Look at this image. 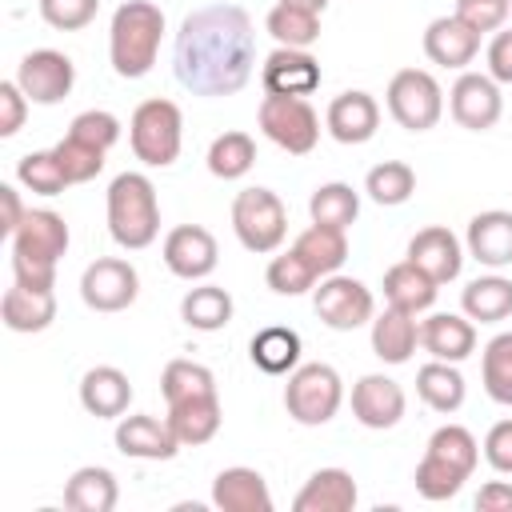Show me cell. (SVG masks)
Segmentation results:
<instances>
[{
	"label": "cell",
	"instance_id": "6da1fadb",
	"mask_svg": "<svg viewBox=\"0 0 512 512\" xmlns=\"http://www.w3.org/2000/svg\"><path fill=\"white\" fill-rule=\"evenodd\" d=\"M256 64V32L244 8L204 4L180 20L172 68L192 96H236Z\"/></svg>",
	"mask_w": 512,
	"mask_h": 512
},
{
	"label": "cell",
	"instance_id": "7a4b0ae2",
	"mask_svg": "<svg viewBox=\"0 0 512 512\" xmlns=\"http://www.w3.org/2000/svg\"><path fill=\"white\" fill-rule=\"evenodd\" d=\"M160 36H164V12L152 0H124L112 12V28H108V56L116 76L124 80L148 76L160 52Z\"/></svg>",
	"mask_w": 512,
	"mask_h": 512
},
{
	"label": "cell",
	"instance_id": "3957f363",
	"mask_svg": "<svg viewBox=\"0 0 512 512\" xmlns=\"http://www.w3.org/2000/svg\"><path fill=\"white\" fill-rule=\"evenodd\" d=\"M108 232L128 252H140L160 236V200L144 172H120L108 184Z\"/></svg>",
	"mask_w": 512,
	"mask_h": 512
},
{
	"label": "cell",
	"instance_id": "277c9868",
	"mask_svg": "<svg viewBox=\"0 0 512 512\" xmlns=\"http://www.w3.org/2000/svg\"><path fill=\"white\" fill-rule=\"evenodd\" d=\"M128 140L136 160H144L148 168H168L180 156L184 144V116L172 100L152 96L144 104H136L132 120H128Z\"/></svg>",
	"mask_w": 512,
	"mask_h": 512
},
{
	"label": "cell",
	"instance_id": "5b68a950",
	"mask_svg": "<svg viewBox=\"0 0 512 512\" xmlns=\"http://www.w3.org/2000/svg\"><path fill=\"white\" fill-rule=\"evenodd\" d=\"M344 404V380L332 364H296L284 384V408L296 424L320 428Z\"/></svg>",
	"mask_w": 512,
	"mask_h": 512
},
{
	"label": "cell",
	"instance_id": "8992f818",
	"mask_svg": "<svg viewBox=\"0 0 512 512\" xmlns=\"http://www.w3.org/2000/svg\"><path fill=\"white\" fill-rule=\"evenodd\" d=\"M232 232L256 256L276 252L284 244V236H288V208H284V200L272 188H244V192H236V200H232Z\"/></svg>",
	"mask_w": 512,
	"mask_h": 512
},
{
	"label": "cell",
	"instance_id": "52a82bcc",
	"mask_svg": "<svg viewBox=\"0 0 512 512\" xmlns=\"http://www.w3.org/2000/svg\"><path fill=\"white\" fill-rule=\"evenodd\" d=\"M388 112L392 120L404 128V132H428L440 124L444 116V92L436 84L432 72L424 68H400L392 80H388Z\"/></svg>",
	"mask_w": 512,
	"mask_h": 512
},
{
	"label": "cell",
	"instance_id": "ba28073f",
	"mask_svg": "<svg viewBox=\"0 0 512 512\" xmlns=\"http://www.w3.org/2000/svg\"><path fill=\"white\" fill-rule=\"evenodd\" d=\"M256 120H260V132L276 148H284L288 156H308L316 148V140H320V116L304 96H272V92H264Z\"/></svg>",
	"mask_w": 512,
	"mask_h": 512
},
{
	"label": "cell",
	"instance_id": "9c48e42d",
	"mask_svg": "<svg viewBox=\"0 0 512 512\" xmlns=\"http://www.w3.org/2000/svg\"><path fill=\"white\" fill-rule=\"evenodd\" d=\"M312 308L316 316L332 328V332H352V328H364L372 324L376 316V300H372V288L356 276H320V288H312Z\"/></svg>",
	"mask_w": 512,
	"mask_h": 512
},
{
	"label": "cell",
	"instance_id": "30bf717a",
	"mask_svg": "<svg viewBox=\"0 0 512 512\" xmlns=\"http://www.w3.org/2000/svg\"><path fill=\"white\" fill-rule=\"evenodd\" d=\"M136 296H140V276L120 256H100L80 276V300L92 312H124L136 304Z\"/></svg>",
	"mask_w": 512,
	"mask_h": 512
},
{
	"label": "cell",
	"instance_id": "8fae6325",
	"mask_svg": "<svg viewBox=\"0 0 512 512\" xmlns=\"http://www.w3.org/2000/svg\"><path fill=\"white\" fill-rule=\"evenodd\" d=\"M16 84L32 104H60L76 84V64L56 48H36L16 64Z\"/></svg>",
	"mask_w": 512,
	"mask_h": 512
},
{
	"label": "cell",
	"instance_id": "7c38bea8",
	"mask_svg": "<svg viewBox=\"0 0 512 512\" xmlns=\"http://www.w3.org/2000/svg\"><path fill=\"white\" fill-rule=\"evenodd\" d=\"M448 112L460 128L468 132H488L496 128L500 112H504V96H500V84L484 72H460L452 92H448Z\"/></svg>",
	"mask_w": 512,
	"mask_h": 512
},
{
	"label": "cell",
	"instance_id": "4fadbf2b",
	"mask_svg": "<svg viewBox=\"0 0 512 512\" xmlns=\"http://www.w3.org/2000/svg\"><path fill=\"white\" fill-rule=\"evenodd\" d=\"M164 264L180 280H204V276H212L216 264H220L216 236L208 228H200V224H176L164 236Z\"/></svg>",
	"mask_w": 512,
	"mask_h": 512
},
{
	"label": "cell",
	"instance_id": "5bb4252c",
	"mask_svg": "<svg viewBox=\"0 0 512 512\" xmlns=\"http://www.w3.org/2000/svg\"><path fill=\"white\" fill-rule=\"evenodd\" d=\"M404 404V388L384 372H368L352 384V416L372 432L396 428L404 420Z\"/></svg>",
	"mask_w": 512,
	"mask_h": 512
},
{
	"label": "cell",
	"instance_id": "9a60e30c",
	"mask_svg": "<svg viewBox=\"0 0 512 512\" xmlns=\"http://www.w3.org/2000/svg\"><path fill=\"white\" fill-rule=\"evenodd\" d=\"M260 84L272 96H312L320 88V60L308 48H276L260 68Z\"/></svg>",
	"mask_w": 512,
	"mask_h": 512
},
{
	"label": "cell",
	"instance_id": "2e32d148",
	"mask_svg": "<svg viewBox=\"0 0 512 512\" xmlns=\"http://www.w3.org/2000/svg\"><path fill=\"white\" fill-rule=\"evenodd\" d=\"M324 128L332 140L340 144H368L380 128V104L372 92L364 88H348L340 96H332L328 112H324Z\"/></svg>",
	"mask_w": 512,
	"mask_h": 512
},
{
	"label": "cell",
	"instance_id": "e0dca14e",
	"mask_svg": "<svg viewBox=\"0 0 512 512\" xmlns=\"http://www.w3.org/2000/svg\"><path fill=\"white\" fill-rule=\"evenodd\" d=\"M12 240V256H32V260H52L60 264V256L68 252V224L60 212L52 208H28L20 228L8 236Z\"/></svg>",
	"mask_w": 512,
	"mask_h": 512
},
{
	"label": "cell",
	"instance_id": "ac0fdd59",
	"mask_svg": "<svg viewBox=\"0 0 512 512\" xmlns=\"http://www.w3.org/2000/svg\"><path fill=\"white\" fill-rule=\"evenodd\" d=\"M408 260H412L424 276H432L436 284H448V280H456L460 268H464V244L456 240L452 228L428 224V228H420V232L408 240Z\"/></svg>",
	"mask_w": 512,
	"mask_h": 512
},
{
	"label": "cell",
	"instance_id": "d6986e66",
	"mask_svg": "<svg viewBox=\"0 0 512 512\" xmlns=\"http://www.w3.org/2000/svg\"><path fill=\"white\" fill-rule=\"evenodd\" d=\"M480 52V32L468 28L456 12L452 16H436L428 28H424V56L440 68H468Z\"/></svg>",
	"mask_w": 512,
	"mask_h": 512
},
{
	"label": "cell",
	"instance_id": "ffe728a7",
	"mask_svg": "<svg viewBox=\"0 0 512 512\" xmlns=\"http://www.w3.org/2000/svg\"><path fill=\"white\" fill-rule=\"evenodd\" d=\"M464 248L484 268H508L512 264V212H504V208L476 212L468 220Z\"/></svg>",
	"mask_w": 512,
	"mask_h": 512
},
{
	"label": "cell",
	"instance_id": "44dd1931",
	"mask_svg": "<svg viewBox=\"0 0 512 512\" xmlns=\"http://www.w3.org/2000/svg\"><path fill=\"white\" fill-rule=\"evenodd\" d=\"M116 448L132 460H172L180 452V440L168 420L156 416H120L116 424Z\"/></svg>",
	"mask_w": 512,
	"mask_h": 512
},
{
	"label": "cell",
	"instance_id": "7402d4cb",
	"mask_svg": "<svg viewBox=\"0 0 512 512\" xmlns=\"http://www.w3.org/2000/svg\"><path fill=\"white\" fill-rule=\"evenodd\" d=\"M420 348L432 360L460 364L476 352V324L456 312H432L428 320H420Z\"/></svg>",
	"mask_w": 512,
	"mask_h": 512
},
{
	"label": "cell",
	"instance_id": "603a6c76",
	"mask_svg": "<svg viewBox=\"0 0 512 512\" xmlns=\"http://www.w3.org/2000/svg\"><path fill=\"white\" fill-rule=\"evenodd\" d=\"M80 404L96 420H120L128 412V404H132V384H128V376L120 368L96 364L80 380Z\"/></svg>",
	"mask_w": 512,
	"mask_h": 512
},
{
	"label": "cell",
	"instance_id": "cb8c5ba5",
	"mask_svg": "<svg viewBox=\"0 0 512 512\" xmlns=\"http://www.w3.org/2000/svg\"><path fill=\"white\" fill-rule=\"evenodd\" d=\"M360 500L352 472L344 468H320L304 480V488L292 500V512H352Z\"/></svg>",
	"mask_w": 512,
	"mask_h": 512
},
{
	"label": "cell",
	"instance_id": "d4e9b609",
	"mask_svg": "<svg viewBox=\"0 0 512 512\" xmlns=\"http://www.w3.org/2000/svg\"><path fill=\"white\" fill-rule=\"evenodd\" d=\"M212 504L220 512H272V492L256 468H224L212 480Z\"/></svg>",
	"mask_w": 512,
	"mask_h": 512
},
{
	"label": "cell",
	"instance_id": "484cf974",
	"mask_svg": "<svg viewBox=\"0 0 512 512\" xmlns=\"http://www.w3.org/2000/svg\"><path fill=\"white\" fill-rule=\"evenodd\" d=\"M0 320L12 332H44L56 320V292L52 288H28L12 284L0 300Z\"/></svg>",
	"mask_w": 512,
	"mask_h": 512
},
{
	"label": "cell",
	"instance_id": "4316f807",
	"mask_svg": "<svg viewBox=\"0 0 512 512\" xmlns=\"http://www.w3.org/2000/svg\"><path fill=\"white\" fill-rule=\"evenodd\" d=\"M416 344H420V324H416L412 312H400V308L388 304L380 316H372V352H376V360L408 364Z\"/></svg>",
	"mask_w": 512,
	"mask_h": 512
},
{
	"label": "cell",
	"instance_id": "83f0119b",
	"mask_svg": "<svg viewBox=\"0 0 512 512\" xmlns=\"http://www.w3.org/2000/svg\"><path fill=\"white\" fill-rule=\"evenodd\" d=\"M180 440V448H200L208 444L220 424H224V408H220V396H196V400H180V404H168V416H164Z\"/></svg>",
	"mask_w": 512,
	"mask_h": 512
},
{
	"label": "cell",
	"instance_id": "f1b7e54d",
	"mask_svg": "<svg viewBox=\"0 0 512 512\" xmlns=\"http://www.w3.org/2000/svg\"><path fill=\"white\" fill-rule=\"evenodd\" d=\"M384 300L392 304V308H400V312H412V316H420V312H428L432 304H436V292H440V284L432 280V276H424L412 260H400V264H392L388 272H384Z\"/></svg>",
	"mask_w": 512,
	"mask_h": 512
},
{
	"label": "cell",
	"instance_id": "f546056e",
	"mask_svg": "<svg viewBox=\"0 0 512 512\" xmlns=\"http://www.w3.org/2000/svg\"><path fill=\"white\" fill-rule=\"evenodd\" d=\"M120 500V484L108 468L100 464H88V468H76L64 484V504L72 512H112Z\"/></svg>",
	"mask_w": 512,
	"mask_h": 512
},
{
	"label": "cell",
	"instance_id": "4dcf8cb0",
	"mask_svg": "<svg viewBox=\"0 0 512 512\" xmlns=\"http://www.w3.org/2000/svg\"><path fill=\"white\" fill-rule=\"evenodd\" d=\"M460 308L472 324H500L512 316V280L508 276H476L460 292Z\"/></svg>",
	"mask_w": 512,
	"mask_h": 512
},
{
	"label": "cell",
	"instance_id": "1f68e13d",
	"mask_svg": "<svg viewBox=\"0 0 512 512\" xmlns=\"http://www.w3.org/2000/svg\"><path fill=\"white\" fill-rule=\"evenodd\" d=\"M248 356H252V364H256L260 372H268V376H288V372L300 364V336H296L292 328H284V324H268V328H260V332L252 336Z\"/></svg>",
	"mask_w": 512,
	"mask_h": 512
},
{
	"label": "cell",
	"instance_id": "d6a6232c",
	"mask_svg": "<svg viewBox=\"0 0 512 512\" xmlns=\"http://www.w3.org/2000/svg\"><path fill=\"white\" fill-rule=\"evenodd\" d=\"M292 248L308 260V268H312L316 276H332V272H340L344 260H348V236H344V228H328V224H308V228L296 236Z\"/></svg>",
	"mask_w": 512,
	"mask_h": 512
},
{
	"label": "cell",
	"instance_id": "836d02e7",
	"mask_svg": "<svg viewBox=\"0 0 512 512\" xmlns=\"http://www.w3.org/2000/svg\"><path fill=\"white\" fill-rule=\"evenodd\" d=\"M180 320L188 328H196V332H220L232 320V296H228V288H220V284L188 288L184 300H180Z\"/></svg>",
	"mask_w": 512,
	"mask_h": 512
},
{
	"label": "cell",
	"instance_id": "e575fe53",
	"mask_svg": "<svg viewBox=\"0 0 512 512\" xmlns=\"http://www.w3.org/2000/svg\"><path fill=\"white\" fill-rule=\"evenodd\" d=\"M416 392L432 412H456L464 404V376L448 360H428L416 372Z\"/></svg>",
	"mask_w": 512,
	"mask_h": 512
},
{
	"label": "cell",
	"instance_id": "d590c367",
	"mask_svg": "<svg viewBox=\"0 0 512 512\" xmlns=\"http://www.w3.org/2000/svg\"><path fill=\"white\" fill-rule=\"evenodd\" d=\"M256 164V140L248 132H220L208 144V172L216 180H240Z\"/></svg>",
	"mask_w": 512,
	"mask_h": 512
},
{
	"label": "cell",
	"instance_id": "8d00e7d4",
	"mask_svg": "<svg viewBox=\"0 0 512 512\" xmlns=\"http://www.w3.org/2000/svg\"><path fill=\"white\" fill-rule=\"evenodd\" d=\"M308 216H312V224H328V228H344L348 232V224L360 216V196L344 180L320 184L312 192V200H308Z\"/></svg>",
	"mask_w": 512,
	"mask_h": 512
},
{
	"label": "cell",
	"instance_id": "74e56055",
	"mask_svg": "<svg viewBox=\"0 0 512 512\" xmlns=\"http://www.w3.org/2000/svg\"><path fill=\"white\" fill-rule=\"evenodd\" d=\"M480 380H484V392L512 408V332H500L484 344V356H480Z\"/></svg>",
	"mask_w": 512,
	"mask_h": 512
},
{
	"label": "cell",
	"instance_id": "f35d334b",
	"mask_svg": "<svg viewBox=\"0 0 512 512\" xmlns=\"http://www.w3.org/2000/svg\"><path fill=\"white\" fill-rule=\"evenodd\" d=\"M364 192H368L376 204L396 208V204H404V200L416 192V172H412L404 160H380L376 168H368Z\"/></svg>",
	"mask_w": 512,
	"mask_h": 512
},
{
	"label": "cell",
	"instance_id": "ab89813d",
	"mask_svg": "<svg viewBox=\"0 0 512 512\" xmlns=\"http://www.w3.org/2000/svg\"><path fill=\"white\" fill-rule=\"evenodd\" d=\"M160 392H164L168 404L196 400V396H216V376H212V368H204L196 360H172L160 376Z\"/></svg>",
	"mask_w": 512,
	"mask_h": 512
},
{
	"label": "cell",
	"instance_id": "60d3db41",
	"mask_svg": "<svg viewBox=\"0 0 512 512\" xmlns=\"http://www.w3.org/2000/svg\"><path fill=\"white\" fill-rule=\"evenodd\" d=\"M428 456H436V460L460 468L464 476H472L476 464H480V444H476V436L464 424H440L428 436Z\"/></svg>",
	"mask_w": 512,
	"mask_h": 512
},
{
	"label": "cell",
	"instance_id": "b9f144b4",
	"mask_svg": "<svg viewBox=\"0 0 512 512\" xmlns=\"http://www.w3.org/2000/svg\"><path fill=\"white\" fill-rule=\"evenodd\" d=\"M264 28L272 32L276 44L284 48H308L320 40V16L316 12H304V8H292V4H276L264 20Z\"/></svg>",
	"mask_w": 512,
	"mask_h": 512
},
{
	"label": "cell",
	"instance_id": "7bdbcfd3",
	"mask_svg": "<svg viewBox=\"0 0 512 512\" xmlns=\"http://www.w3.org/2000/svg\"><path fill=\"white\" fill-rule=\"evenodd\" d=\"M264 280H268V288H272L276 296H304V292L316 288L320 276L308 268V260H304L296 248H288V252H280V256L268 260Z\"/></svg>",
	"mask_w": 512,
	"mask_h": 512
},
{
	"label": "cell",
	"instance_id": "ee69618b",
	"mask_svg": "<svg viewBox=\"0 0 512 512\" xmlns=\"http://www.w3.org/2000/svg\"><path fill=\"white\" fill-rule=\"evenodd\" d=\"M16 180H20L28 192H36V196H60V192L68 188V176H64V168H60V160H56L52 148H48V152H28V156H20Z\"/></svg>",
	"mask_w": 512,
	"mask_h": 512
},
{
	"label": "cell",
	"instance_id": "f6af8a7d",
	"mask_svg": "<svg viewBox=\"0 0 512 512\" xmlns=\"http://www.w3.org/2000/svg\"><path fill=\"white\" fill-rule=\"evenodd\" d=\"M412 480H416V492H420L424 500H452V496L464 488L468 476H464L460 468H452V464H444V460H436V456L424 452V460L416 464Z\"/></svg>",
	"mask_w": 512,
	"mask_h": 512
},
{
	"label": "cell",
	"instance_id": "bcb514c9",
	"mask_svg": "<svg viewBox=\"0 0 512 512\" xmlns=\"http://www.w3.org/2000/svg\"><path fill=\"white\" fill-rule=\"evenodd\" d=\"M52 152H56V160H60L68 184H84V180L100 176V168H104V148H92V144H84V140H76V136H64Z\"/></svg>",
	"mask_w": 512,
	"mask_h": 512
},
{
	"label": "cell",
	"instance_id": "7dc6e473",
	"mask_svg": "<svg viewBox=\"0 0 512 512\" xmlns=\"http://www.w3.org/2000/svg\"><path fill=\"white\" fill-rule=\"evenodd\" d=\"M100 0H40V16L56 32H80L96 20Z\"/></svg>",
	"mask_w": 512,
	"mask_h": 512
},
{
	"label": "cell",
	"instance_id": "c3c4849f",
	"mask_svg": "<svg viewBox=\"0 0 512 512\" xmlns=\"http://www.w3.org/2000/svg\"><path fill=\"white\" fill-rule=\"evenodd\" d=\"M68 136H76V140H84V144L108 152V148L120 140V120H116L112 112H104V108H88V112H80V116L68 124Z\"/></svg>",
	"mask_w": 512,
	"mask_h": 512
},
{
	"label": "cell",
	"instance_id": "681fc988",
	"mask_svg": "<svg viewBox=\"0 0 512 512\" xmlns=\"http://www.w3.org/2000/svg\"><path fill=\"white\" fill-rule=\"evenodd\" d=\"M508 12H512V0H456V16L468 28H476L480 36L484 32H500Z\"/></svg>",
	"mask_w": 512,
	"mask_h": 512
},
{
	"label": "cell",
	"instance_id": "f907efd6",
	"mask_svg": "<svg viewBox=\"0 0 512 512\" xmlns=\"http://www.w3.org/2000/svg\"><path fill=\"white\" fill-rule=\"evenodd\" d=\"M28 104H32V100L24 96V88H20L16 80H4V84H0V136H4V140L24 128Z\"/></svg>",
	"mask_w": 512,
	"mask_h": 512
},
{
	"label": "cell",
	"instance_id": "816d5d0a",
	"mask_svg": "<svg viewBox=\"0 0 512 512\" xmlns=\"http://www.w3.org/2000/svg\"><path fill=\"white\" fill-rule=\"evenodd\" d=\"M484 460L500 472L512 476V420H496L484 436Z\"/></svg>",
	"mask_w": 512,
	"mask_h": 512
},
{
	"label": "cell",
	"instance_id": "f5cc1de1",
	"mask_svg": "<svg viewBox=\"0 0 512 512\" xmlns=\"http://www.w3.org/2000/svg\"><path fill=\"white\" fill-rule=\"evenodd\" d=\"M12 276H16V284H28V288H56V264L52 260L12 256Z\"/></svg>",
	"mask_w": 512,
	"mask_h": 512
},
{
	"label": "cell",
	"instance_id": "db71d44e",
	"mask_svg": "<svg viewBox=\"0 0 512 512\" xmlns=\"http://www.w3.org/2000/svg\"><path fill=\"white\" fill-rule=\"evenodd\" d=\"M488 76L496 84H512V28H500L488 44Z\"/></svg>",
	"mask_w": 512,
	"mask_h": 512
},
{
	"label": "cell",
	"instance_id": "11a10c76",
	"mask_svg": "<svg viewBox=\"0 0 512 512\" xmlns=\"http://www.w3.org/2000/svg\"><path fill=\"white\" fill-rule=\"evenodd\" d=\"M476 512H512V484L508 480H488L476 492Z\"/></svg>",
	"mask_w": 512,
	"mask_h": 512
},
{
	"label": "cell",
	"instance_id": "9f6ffc18",
	"mask_svg": "<svg viewBox=\"0 0 512 512\" xmlns=\"http://www.w3.org/2000/svg\"><path fill=\"white\" fill-rule=\"evenodd\" d=\"M0 212H4V216H0V232L12 236V232L20 228V220H24V212H28V208L20 204V192H16L12 184H0Z\"/></svg>",
	"mask_w": 512,
	"mask_h": 512
},
{
	"label": "cell",
	"instance_id": "6f0895ef",
	"mask_svg": "<svg viewBox=\"0 0 512 512\" xmlns=\"http://www.w3.org/2000/svg\"><path fill=\"white\" fill-rule=\"evenodd\" d=\"M280 4H292V8H304V12H316V16L328 8V0H280Z\"/></svg>",
	"mask_w": 512,
	"mask_h": 512
}]
</instances>
